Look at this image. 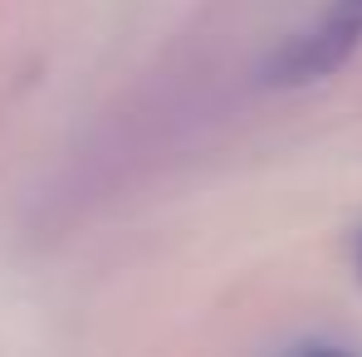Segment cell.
I'll return each instance as SVG.
<instances>
[{
    "label": "cell",
    "mask_w": 362,
    "mask_h": 357,
    "mask_svg": "<svg viewBox=\"0 0 362 357\" xmlns=\"http://www.w3.org/2000/svg\"><path fill=\"white\" fill-rule=\"evenodd\" d=\"M358 45H362V0H333V10H328L313 30H303V35L284 40V45L274 49L264 78H269V83H284V88L313 83V78L333 74Z\"/></svg>",
    "instance_id": "6da1fadb"
},
{
    "label": "cell",
    "mask_w": 362,
    "mask_h": 357,
    "mask_svg": "<svg viewBox=\"0 0 362 357\" xmlns=\"http://www.w3.org/2000/svg\"><path fill=\"white\" fill-rule=\"evenodd\" d=\"M284 357H362L353 348H338V343H299V348H289Z\"/></svg>",
    "instance_id": "7a4b0ae2"
},
{
    "label": "cell",
    "mask_w": 362,
    "mask_h": 357,
    "mask_svg": "<svg viewBox=\"0 0 362 357\" xmlns=\"http://www.w3.org/2000/svg\"><path fill=\"white\" fill-rule=\"evenodd\" d=\"M358 274H362V235H358Z\"/></svg>",
    "instance_id": "3957f363"
}]
</instances>
